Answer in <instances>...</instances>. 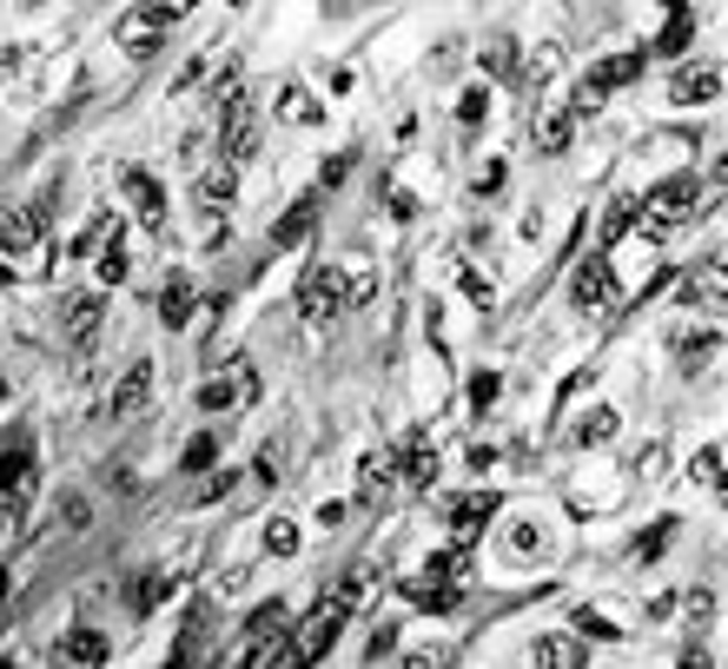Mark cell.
<instances>
[{
	"instance_id": "1",
	"label": "cell",
	"mask_w": 728,
	"mask_h": 669,
	"mask_svg": "<svg viewBox=\"0 0 728 669\" xmlns=\"http://www.w3.org/2000/svg\"><path fill=\"white\" fill-rule=\"evenodd\" d=\"M252 146H259V100L245 93L239 66H225L219 73V159L239 166V159H252Z\"/></svg>"
},
{
	"instance_id": "2",
	"label": "cell",
	"mask_w": 728,
	"mask_h": 669,
	"mask_svg": "<svg viewBox=\"0 0 728 669\" xmlns=\"http://www.w3.org/2000/svg\"><path fill=\"white\" fill-rule=\"evenodd\" d=\"M345 617H351V610L325 597V604H318V610H312V617H305L298 630H285V669H312V663H318V657H325V650L338 644Z\"/></svg>"
},
{
	"instance_id": "3",
	"label": "cell",
	"mask_w": 728,
	"mask_h": 669,
	"mask_svg": "<svg viewBox=\"0 0 728 669\" xmlns=\"http://www.w3.org/2000/svg\"><path fill=\"white\" fill-rule=\"evenodd\" d=\"M696 199H703V186H696V179H669V186H656V192H650V206L636 212V226H643L650 239H663V232H676V226H689V219H696Z\"/></svg>"
},
{
	"instance_id": "4",
	"label": "cell",
	"mask_w": 728,
	"mask_h": 669,
	"mask_svg": "<svg viewBox=\"0 0 728 669\" xmlns=\"http://www.w3.org/2000/svg\"><path fill=\"white\" fill-rule=\"evenodd\" d=\"M643 66H650V53H616V60L590 66V73H583V86H577V106H570V113H577V119H583V113H597L616 86H636V80H643Z\"/></svg>"
},
{
	"instance_id": "5",
	"label": "cell",
	"mask_w": 728,
	"mask_h": 669,
	"mask_svg": "<svg viewBox=\"0 0 728 669\" xmlns=\"http://www.w3.org/2000/svg\"><path fill=\"white\" fill-rule=\"evenodd\" d=\"M33 431H13V438H0V504L7 511H20L27 498H33Z\"/></svg>"
},
{
	"instance_id": "6",
	"label": "cell",
	"mask_w": 728,
	"mask_h": 669,
	"mask_svg": "<svg viewBox=\"0 0 728 669\" xmlns=\"http://www.w3.org/2000/svg\"><path fill=\"white\" fill-rule=\"evenodd\" d=\"M298 312H305L312 325H325L331 312H345V279H338V265H312V272L298 279Z\"/></svg>"
},
{
	"instance_id": "7",
	"label": "cell",
	"mask_w": 728,
	"mask_h": 669,
	"mask_svg": "<svg viewBox=\"0 0 728 669\" xmlns=\"http://www.w3.org/2000/svg\"><path fill=\"white\" fill-rule=\"evenodd\" d=\"M119 186H126V199H133V219H139L152 239H166V192H159V179H152V173H139V166H126V173H119Z\"/></svg>"
},
{
	"instance_id": "8",
	"label": "cell",
	"mask_w": 728,
	"mask_h": 669,
	"mask_svg": "<svg viewBox=\"0 0 728 669\" xmlns=\"http://www.w3.org/2000/svg\"><path fill=\"white\" fill-rule=\"evenodd\" d=\"M570 299H577V312H603V305H616V272H610V259H583Z\"/></svg>"
},
{
	"instance_id": "9",
	"label": "cell",
	"mask_w": 728,
	"mask_h": 669,
	"mask_svg": "<svg viewBox=\"0 0 728 669\" xmlns=\"http://www.w3.org/2000/svg\"><path fill=\"white\" fill-rule=\"evenodd\" d=\"M53 669H106V637L86 630V624H73V630L53 644Z\"/></svg>"
},
{
	"instance_id": "10",
	"label": "cell",
	"mask_w": 728,
	"mask_h": 669,
	"mask_svg": "<svg viewBox=\"0 0 728 669\" xmlns=\"http://www.w3.org/2000/svg\"><path fill=\"white\" fill-rule=\"evenodd\" d=\"M146 398H152V358H133L119 372V385H113V418H139Z\"/></svg>"
},
{
	"instance_id": "11",
	"label": "cell",
	"mask_w": 728,
	"mask_h": 669,
	"mask_svg": "<svg viewBox=\"0 0 728 669\" xmlns=\"http://www.w3.org/2000/svg\"><path fill=\"white\" fill-rule=\"evenodd\" d=\"M490 518H497V498H490V491H477V498H457V504H451V537H457V551H464V544H477Z\"/></svg>"
},
{
	"instance_id": "12",
	"label": "cell",
	"mask_w": 728,
	"mask_h": 669,
	"mask_svg": "<svg viewBox=\"0 0 728 669\" xmlns=\"http://www.w3.org/2000/svg\"><path fill=\"white\" fill-rule=\"evenodd\" d=\"M537 669H590V644L570 630H544L537 637Z\"/></svg>"
},
{
	"instance_id": "13",
	"label": "cell",
	"mask_w": 728,
	"mask_h": 669,
	"mask_svg": "<svg viewBox=\"0 0 728 669\" xmlns=\"http://www.w3.org/2000/svg\"><path fill=\"white\" fill-rule=\"evenodd\" d=\"M391 464H398V478H404V484H418V491H424V484H437V445H431L424 431H411V445H404Z\"/></svg>"
},
{
	"instance_id": "14",
	"label": "cell",
	"mask_w": 728,
	"mask_h": 669,
	"mask_svg": "<svg viewBox=\"0 0 728 669\" xmlns=\"http://www.w3.org/2000/svg\"><path fill=\"white\" fill-rule=\"evenodd\" d=\"M40 226H46V212H40V206H20V212H7V219H0V252H7V259L33 252V245H40Z\"/></svg>"
},
{
	"instance_id": "15",
	"label": "cell",
	"mask_w": 728,
	"mask_h": 669,
	"mask_svg": "<svg viewBox=\"0 0 728 669\" xmlns=\"http://www.w3.org/2000/svg\"><path fill=\"white\" fill-rule=\"evenodd\" d=\"M312 226H318V199L305 192V199H292V212L272 226V245H278V252H285V245H305V239H312Z\"/></svg>"
},
{
	"instance_id": "16",
	"label": "cell",
	"mask_w": 728,
	"mask_h": 669,
	"mask_svg": "<svg viewBox=\"0 0 728 669\" xmlns=\"http://www.w3.org/2000/svg\"><path fill=\"white\" fill-rule=\"evenodd\" d=\"M716 93H722V66H683L676 73V100L683 106H709Z\"/></svg>"
},
{
	"instance_id": "17",
	"label": "cell",
	"mask_w": 728,
	"mask_h": 669,
	"mask_svg": "<svg viewBox=\"0 0 728 669\" xmlns=\"http://www.w3.org/2000/svg\"><path fill=\"white\" fill-rule=\"evenodd\" d=\"M159 325H166V332L192 325V279H186V272L166 279V292H159Z\"/></svg>"
},
{
	"instance_id": "18",
	"label": "cell",
	"mask_w": 728,
	"mask_h": 669,
	"mask_svg": "<svg viewBox=\"0 0 728 669\" xmlns=\"http://www.w3.org/2000/svg\"><path fill=\"white\" fill-rule=\"evenodd\" d=\"M570 139H577V113H570V106H563V113H544V119H537V153H544V159L570 153Z\"/></svg>"
},
{
	"instance_id": "19",
	"label": "cell",
	"mask_w": 728,
	"mask_h": 669,
	"mask_svg": "<svg viewBox=\"0 0 728 669\" xmlns=\"http://www.w3.org/2000/svg\"><path fill=\"white\" fill-rule=\"evenodd\" d=\"M99 312H106V299H99V292L66 299V338H73V345H86V338L99 332Z\"/></svg>"
},
{
	"instance_id": "20",
	"label": "cell",
	"mask_w": 728,
	"mask_h": 669,
	"mask_svg": "<svg viewBox=\"0 0 728 669\" xmlns=\"http://www.w3.org/2000/svg\"><path fill=\"white\" fill-rule=\"evenodd\" d=\"M716 352H722V332H716V325H709V332H689V338L676 345V358H683V372H689V378H696V372H709V358H716Z\"/></svg>"
},
{
	"instance_id": "21",
	"label": "cell",
	"mask_w": 728,
	"mask_h": 669,
	"mask_svg": "<svg viewBox=\"0 0 728 669\" xmlns=\"http://www.w3.org/2000/svg\"><path fill=\"white\" fill-rule=\"evenodd\" d=\"M232 192H239V173H232V166H212V173L199 179V206H205V212H225Z\"/></svg>"
},
{
	"instance_id": "22",
	"label": "cell",
	"mask_w": 728,
	"mask_h": 669,
	"mask_svg": "<svg viewBox=\"0 0 728 669\" xmlns=\"http://www.w3.org/2000/svg\"><path fill=\"white\" fill-rule=\"evenodd\" d=\"M683 305H689V312H703V305L716 312V305H722V259H709V272H696V279H689Z\"/></svg>"
},
{
	"instance_id": "23",
	"label": "cell",
	"mask_w": 728,
	"mask_h": 669,
	"mask_svg": "<svg viewBox=\"0 0 728 669\" xmlns=\"http://www.w3.org/2000/svg\"><path fill=\"white\" fill-rule=\"evenodd\" d=\"M172 590H179V577H172V571L159 564V571H146V584L133 590V610H159V604H166Z\"/></svg>"
},
{
	"instance_id": "24",
	"label": "cell",
	"mask_w": 728,
	"mask_h": 669,
	"mask_svg": "<svg viewBox=\"0 0 728 669\" xmlns=\"http://www.w3.org/2000/svg\"><path fill=\"white\" fill-rule=\"evenodd\" d=\"M239 398H245V391H239V372H232V378H205V385H199V411H232Z\"/></svg>"
},
{
	"instance_id": "25",
	"label": "cell",
	"mask_w": 728,
	"mask_h": 669,
	"mask_svg": "<svg viewBox=\"0 0 728 669\" xmlns=\"http://www.w3.org/2000/svg\"><path fill=\"white\" fill-rule=\"evenodd\" d=\"M278 630H285V604H259V610L245 617V630H239V637H245V644H259V637H278Z\"/></svg>"
},
{
	"instance_id": "26",
	"label": "cell",
	"mask_w": 728,
	"mask_h": 669,
	"mask_svg": "<svg viewBox=\"0 0 728 669\" xmlns=\"http://www.w3.org/2000/svg\"><path fill=\"white\" fill-rule=\"evenodd\" d=\"M577 438H583V445H610V438H616V411H610V405H597V411H583V425H577Z\"/></svg>"
},
{
	"instance_id": "27",
	"label": "cell",
	"mask_w": 728,
	"mask_h": 669,
	"mask_svg": "<svg viewBox=\"0 0 728 669\" xmlns=\"http://www.w3.org/2000/svg\"><path fill=\"white\" fill-rule=\"evenodd\" d=\"M278 113H285L292 126H312V119H318V100H312L305 86H285V106H278Z\"/></svg>"
},
{
	"instance_id": "28",
	"label": "cell",
	"mask_w": 728,
	"mask_h": 669,
	"mask_svg": "<svg viewBox=\"0 0 728 669\" xmlns=\"http://www.w3.org/2000/svg\"><path fill=\"white\" fill-rule=\"evenodd\" d=\"M484 113H490V93H484V86H471V93L457 100V126H464V133H477V126H484Z\"/></svg>"
},
{
	"instance_id": "29",
	"label": "cell",
	"mask_w": 728,
	"mask_h": 669,
	"mask_svg": "<svg viewBox=\"0 0 728 669\" xmlns=\"http://www.w3.org/2000/svg\"><path fill=\"white\" fill-rule=\"evenodd\" d=\"M630 226H636V199H616V206L603 212V245H616Z\"/></svg>"
},
{
	"instance_id": "30",
	"label": "cell",
	"mask_w": 728,
	"mask_h": 669,
	"mask_svg": "<svg viewBox=\"0 0 728 669\" xmlns=\"http://www.w3.org/2000/svg\"><path fill=\"white\" fill-rule=\"evenodd\" d=\"M99 279H106V285L126 279V239H119V232H106V245H99Z\"/></svg>"
},
{
	"instance_id": "31",
	"label": "cell",
	"mask_w": 728,
	"mask_h": 669,
	"mask_svg": "<svg viewBox=\"0 0 728 669\" xmlns=\"http://www.w3.org/2000/svg\"><path fill=\"white\" fill-rule=\"evenodd\" d=\"M457 285H464V292H471V305H484V312H490V305H497V285H490V279H484V272H477V265H457Z\"/></svg>"
},
{
	"instance_id": "32",
	"label": "cell",
	"mask_w": 728,
	"mask_h": 669,
	"mask_svg": "<svg viewBox=\"0 0 728 669\" xmlns=\"http://www.w3.org/2000/svg\"><path fill=\"white\" fill-rule=\"evenodd\" d=\"M689 478H696V484H709V491H722V445H709V451H696V464H689Z\"/></svg>"
},
{
	"instance_id": "33",
	"label": "cell",
	"mask_w": 728,
	"mask_h": 669,
	"mask_svg": "<svg viewBox=\"0 0 728 669\" xmlns=\"http://www.w3.org/2000/svg\"><path fill=\"white\" fill-rule=\"evenodd\" d=\"M391 471H398V464H391V451H371V458H365V478H358V484H365V498H378V491L391 484Z\"/></svg>"
},
{
	"instance_id": "34",
	"label": "cell",
	"mask_w": 728,
	"mask_h": 669,
	"mask_svg": "<svg viewBox=\"0 0 728 669\" xmlns=\"http://www.w3.org/2000/svg\"><path fill=\"white\" fill-rule=\"evenodd\" d=\"M265 551H272V557H292V551H298V531H292V518H272V524H265Z\"/></svg>"
},
{
	"instance_id": "35",
	"label": "cell",
	"mask_w": 728,
	"mask_h": 669,
	"mask_svg": "<svg viewBox=\"0 0 728 669\" xmlns=\"http://www.w3.org/2000/svg\"><path fill=\"white\" fill-rule=\"evenodd\" d=\"M179 464H186V471H212V464H219V438H192Z\"/></svg>"
},
{
	"instance_id": "36",
	"label": "cell",
	"mask_w": 728,
	"mask_h": 669,
	"mask_svg": "<svg viewBox=\"0 0 728 669\" xmlns=\"http://www.w3.org/2000/svg\"><path fill=\"white\" fill-rule=\"evenodd\" d=\"M497 391H504V378H497V372H477V378H471V405H477V411H490V405H497Z\"/></svg>"
},
{
	"instance_id": "37",
	"label": "cell",
	"mask_w": 728,
	"mask_h": 669,
	"mask_svg": "<svg viewBox=\"0 0 728 669\" xmlns=\"http://www.w3.org/2000/svg\"><path fill=\"white\" fill-rule=\"evenodd\" d=\"M577 630H583V637H603V644H616V637H623L603 610H577Z\"/></svg>"
},
{
	"instance_id": "38",
	"label": "cell",
	"mask_w": 728,
	"mask_h": 669,
	"mask_svg": "<svg viewBox=\"0 0 728 669\" xmlns=\"http://www.w3.org/2000/svg\"><path fill=\"white\" fill-rule=\"evenodd\" d=\"M683 46H689V13H676V20H669V33H663L650 53H683Z\"/></svg>"
},
{
	"instance_id": "39",
	"label": "cell",
	"mask_w": 728,
	"mask_h": 669,
	"mask_svg": "<svg viewBox=\"0 0 728 669\" xmlns=\"http://www.w3.org/2000/svg\"><path fill=\"white\" fill-rule=\"evenodd\" d=\"M510 60H517V40H490L484 46V73H510Z\"/></svg>"
},
{
	"instance_id": "40",
	"label": "cell",
	"mask_w": 728,
	"mask_h": 669,
	"mask_svg": "<svg viewBox=\"0 0 728 669\" xmlns=\"http://www.w3.org/2000/svg\"><path fill=\"white\" fill-rule=\"evenodd\" d=\"M232 491H239V471H219V478L199 484V504H219V498H232Z\"/></svg>"
},
{
	"instance_id": "41",
	"label": "cell",
	"mask_w": 728,
	"mask_h": 669,
	"mask_svg": "<svg viewBox=\"0 0 728 669\" xmlns=\"http://www.w3.org/2000/svg\"><path fill=\"white\" fill-rule=\"evenodd\" d=\"M669 524H676V518H663V531H650V537H636V557H643V564H650V557H663V551H669V537H676V531H669Z\"/></svg>"
},
{
	"instance_id": "42",
	"label": "cell",
	"mask_w": 728,
	"mask_h": 669,
	"mask_svg": "<svg viewBox=\"0 0 728 669\" xmlns=\"http://www.w3.org/2000/svg\"><path fill=\"white\" fill-rule=\"evenodd\" d=\"M159 46H166V40H159V33H146V27H133V33H126V53H133V60H152Z\"/></svg>"
},
{
	"instance_id": "43",
	"label": "cell",
	"mask_w": 728,
	"mask_h": 669,
	"mask_svg": "<svg viewBox=\"0 0 728 669\" xmlns=\"http://www.w3.org/2000/svg\"><path fill=\"white\" fill-rule=\"evenodd\" d=\"M504 179H510V166H504V159H490V166L477 173V199H490V192H504Z\"/></svg>"
},
{
	"instance_id": "44",
	"label": "cell",
	"mask_w": 728,
	"mask_h": 669,
	"mask_svg": "<svg viewBox=\"0 0 728 669\" xmlns=\"http://www.w3.org/2000/svg\"><path fill=\"white\" fill-rule=\"evenodd\" d=\"M663 458H669V451H663V445H643V451H636V464H630V471H636V478H663Z\"/></svg>"
},
{
	"instance_id": "45",
	"label": "cell",
	"mask_w": 728,
	"mask_h": 669,
	"mask_svg": "<svg viewBox=\"0 0 728 669\" xmlns=\"http://www.w3.org/2000/svg\"><path fill=\"white\" fill-rule=\"evenodd\" d=\"M371 292H378V279H371V272H351V279H345V305H365Z\"/></svg>"
},
{
	"instance_id": "46",
	"label": "cell",
	"mask_w": 728,
	"mask_h": 669,
	"mask_svg": "<svg viewBox=\"0 0 728 669\" xmlns=\"http://www.w3.org/2000/svg\"><path fill=\"white\" fill-rule=\"evenodd\" d=\"M86 518H93L86 498H66V504H60V524H66V531H86Z\"/></svg>"
},
{
	"instance_id": "47",
	"label": "cell",
	"mask_w": 728,
	"mask_h": 669,
	"mask_svg": "<svg viewBox=\"0 0 728 669\" xmlns=\"http://www.w3.org/2000/svg\"><path fill=\"white\" fill-rule=\"evenodd\" d=\"M510 551L530 557V551H537V524H517V531H510Z\"/></svg>"
},
{
	"instance_id": "48",
	"label": "cell",
	"mask_w": 728,
	"mask_h": 669,
	"mask_svg": "<svg viewBox=\"0 0 728 669\" xmlns=\"http://www.w3.org/2000/svg\"><path fill=\"white\" fill-rule=\"evenodd\" d=\"M444 663H451V650H418L404 669H444Z\"/></svg>"
},
{
	"instance_id": "49",
	"label": "cell",
	"mask_w": 728,
	"mask_h": 669,
	"mask_svg": "<svg viewBox=\"0 0 728 669\" xmlns=\"http://www.w3.org/2000/svg\"><path fill=\"white\" fill-rule=\"evenodd\" d=\"M391 219H418V199L411 192H391Z\"/></svg>"
},
{
	"instance_id": "50",
	"label": "cell",
	"mask_w": 728,
	"mask_h": 669,
	"mask_svg": "<svg viewBox=\"0 0 728 669\" xmlns=\"http://www.w3.org/2000/svg\"><path fill=\"white\" fill-rule=\"evenodd\" d=\"M318 524H325V531H338V524H345V504H338V498H331V504H318Z\"/></svg>"
},
{
	"instance_id": "51",
	"label": "cell",
	"mask_w": 728,
	"mask_h": 669,
	"mask_svg": "<svg viewBox=\"0 0 728 669\" xmlns=\"http://www.w3.org/2000/svg\"><path fill=\"white\" fill-rule=\"evenodd\" d=\"M391 644H398V624H378V637H371V657H384Z\"/></svg>"
},
{
	"instance_id": "52",
	"label": "cell",
	"mask_w": 728,
	"mask_h": 669,
	"mask_svg": "<svg viewBox=\"0 0 728 669\" xmlns=\"http://www.w3.org/2000/svg\"><path fill=\"white\" fill-rule=\"evenodd\" d=\"M683 669H716V657H709V650H689V657H683Z\"/></svg>"
},
{
	"instance_id": "53",
	"label": "cell",
	"mask_w": 728,
	"mask_h": 669,
	"mask_svg": "<svg viewBox=\"0 0 728 669\" xmlns=\"http://www.w3.org/2000/svg\"><path fill=\"white\" fill-rule=\"evenodd\" d=\"M7 590H13V571H7V564H0V604H7Z\"/></svg>"
},
{
	"instance_id": "54",
	"label": "cell",
	"mask_w": 728,
	"mask_h": 669,
	"mask_svg": "<svg viewBox=\"0 0 728 669\" xmlns=\"http://www.w3.org/2000/svg\"><path fill=\"white\" fill-rule=\"evenodd\" d=\"M7 518H13V511H7V504H0V531H7Z\"/></svg>"
},
{
	"instance_id": "55",
	"label": "cell",
	"mask_w": 728,
	"mask_h": 669,
	"mask_svg": "<svg viewBox=\"0 0 728 669\" xmlns=\"http://www.w3.org/2000/svg\"><path fill=\"white\" fill-rule=\"evenodd\" d=\"M0 669H20V663H13V657H0Z\"/></svg>"
}]
</instances>
